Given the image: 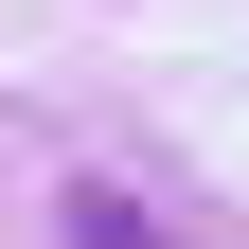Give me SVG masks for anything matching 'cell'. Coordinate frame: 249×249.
<instances>
[{
  "label": "cell",
  "instance_id": "cell-1",
  "mask_svg": "<svg viewBox=\"0 0 249 249\" xmlns=\"http://www.w3.org/2000/svg\"><path fill=\"white\" fill-rule=\"evenodd\" d=\"M71 249H178V231H160L142 196H107V178H89V196H71Z\"/></svg>",
  "mask_w": 249,
  "mask_h": 249
}]
</instances>
